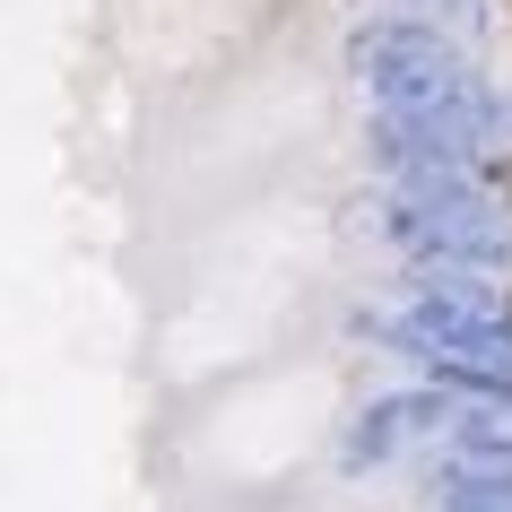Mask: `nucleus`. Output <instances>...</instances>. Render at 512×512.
Returning a JSON list of instances; mask_svg holds the SVG:
<instances>
[{
  "label": "nucleus",
  "instance_id": "1",
  "mask_svg": "<svg viewBox=\"0 0 512 512\" xmlns=\"http://www.w3.org/2000/svg\"><path fill=\"white\" fill-rule=\"evenodd\" d=\"M348 61H356V79L374 87L382 113H452V122H478V131L504 139V105L486 96L478 70L426 18H374V27H356Z\"/></svg>",
  "mask_w": 512,
  "mask_h": 512
},
{
  "label": "nucleus",
  "instance_id": "2",
  "mask_svg": "<svg viewBox=\"0 0 512 512\" xmlns=\"http://www.w3.org/2000/svg\"><path fill=\"white\" fill-rule=\"evenodd\" d=\"M382 235L426 270H504L512 261L504 209L469 183H400V200H382Z\"/></svg>",
  "mask_w": 512,
  "mask_h": 512
},
{
  "label": "nucleus",
  "instance_id": "3",
  "mask_svg": "<svg viewBox=\"0 0 512 512\" xmlns=\"http://www.w3.org/2000/svg\"><path fill=\"white\" fill-rule=\"evenodd\" d=\"M382 339L417 365H512V313L469 278H443L426 296H408L391 322H374Z\"/></svg>",
  "mask_w": 512,
  "mask_h": 512
},
{
  "label": "nucleus",
  "instance_id": "4",
  "mask_svg": "<svg viewBox=\"0 0 512 512\" xmlns=\"http://www.w3.org/2000/svg\"><path fill=\"white\" fill-rule=\"evenodd\" d=\"M426 495H434V512H512V426L504 417H460Z\"/></svg>",
  "mask_w": 512,
  "mask_h": 512
},
{
  "label": "nucleus",
  "instance_id": "5",
  "mask_svg": "<svg viewBox=\"0 0 512 512\" xmlns=\"http://www.w3.org/2000/svg\"><path fill=\"white\" fill-rule=\"evenodd\" d=\"M452 426H460V408L443 400V391H400V400H374L348 426V460L365 469V460H391V452L426 443V434H452Z\"/></svg>",
  "mask_w": 512,
  "mask_h": 512
}]
</instances>
